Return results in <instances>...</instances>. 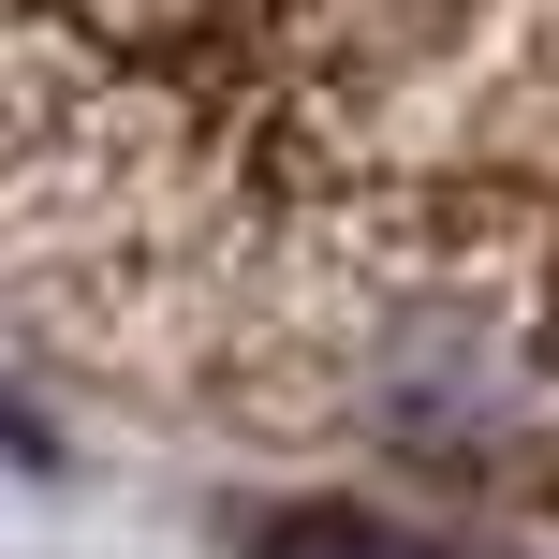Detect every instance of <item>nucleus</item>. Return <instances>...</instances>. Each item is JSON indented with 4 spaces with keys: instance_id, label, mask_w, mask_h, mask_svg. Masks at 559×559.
<instances>
[{
    "instance_id": "obj_2",
    "label": "nucleus",
    "mask_w": 559,
    "mask_h": 559,
    "mask_svg": "<svg viewBox=\"0 0 559 559\" xmlns=\"http://www.w3.org/2000/svg\"><path fill=\"white\" fill-rule=\"evenodd\" d=\"M222 559H472V545L383 486H265V501H222Z\"/></svg>"
},
{
    "instance_id": "obj_1",
    "label": "nucleus",
    "mask_w": 559,
    "mask_h": 559,
    "mask_svg": "<svg viewBox=\"0 0 559 559\" xmlns=\"http://www.w3.org/2000/svg\"><path fill=\"white\" fill-rule=\"evenodd\" d=\"M0 133L45 368L559 515V0H15Z\"/></svg>"
}]
</instances>
